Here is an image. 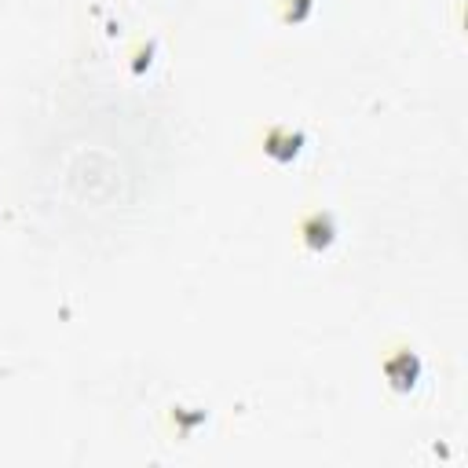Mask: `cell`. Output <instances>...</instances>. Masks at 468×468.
I'll list each match as a JSON object with an SVG mask.
<instances>
[{"mask_svg":"<svg viewBox=\"0 0 468 468\" xmlns=\"http://www.w3.org/2000/svg\"><path fill=\"white\" fill-rule=\"evenodd\" d=\"M311 7H314V0H282V18L285 22H300Z\"/></svg>","mask_w":468,"mask_h":468,"instance_id":"cell-4","label":"cell"},{"mask_svg":"<svg viewBox=\"0 0 468 468\" xmlns=\"http://www.w3.org/2000/svg\"><path fill=\"white\" fill-rule=\"evenodd\" d=\"M384 377H388V384L399 388V391L413 388L417 377H420V355H417L413 347H406V344L388 347V351H384Z\"/></svg>","mask_w":468,"mask_h":468,"instance_id":"cell-2","label":"cell"},{"mask_svg":"<svg viewBox=\"0 0 468 468\" xmlns=\"http://www.w3.org/2000/svg\"><path fill=\"white\" fill-rule=\"evenodd\" d=\"M296 238H300V245H307L314 252L329 249L336 241V216L329 208H303L296 216Z\"/></svg>","mask_w":468,"mask_h":468,"instance_id":"cell-1","label":"cell"},{"mask_svg":"<svg viewBox=\"0 0 468 468\" xmlns=\"http://www.w3.org/2000/svg\"><path fill=\"white\" fill-rule=\"evenodd\" d=\"M260 143H263V154H267V157H274V161H289V157L300 154V146H303V132L292 128V124H267L263 135H260Z\"/></svg>","mask_w":468,"mask_h":468,"instance_id":"cell-3","label":"cell"}]
</instances>
